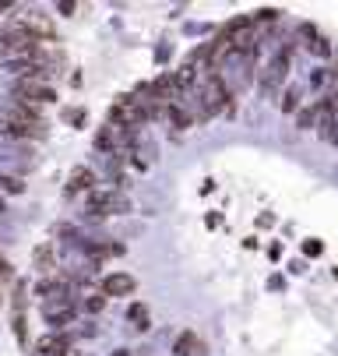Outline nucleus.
<instances>
[{
    "label": "nucleus",
    "instance_id": "1",
    "mask_svg": "<svg viewBox=\"0 0 338 356\" xmlns=\"http://www.w3.org/2000/svg\"><path fill=\"white\" fill-rule=\"evenodd\" d=\"M134 212V201L127 191L106 187V191H88L85 194V216L88 219H110V216H130Z\"/></svg>",
    "mask_w": 338,
    "mask_h": 356
},
{
    "label": "nucleus",
    "instance_id": "2",
    "mask_svg": "<svg viewBox=\"0 0 338 356\" xmlns=\"http://www.w3.org/2000/svg\"><path fill=\"white\" fill-rule=\"evenodd\" d=\"M293 54H296V39H293V42H285L278 54L264 64V71H261V92H264V95H275V92L285 85L289 67H293Z\"/></svg>",
    "mask_w": 338,
    "mask_h": 356
},
{
    "label": "nucleus",
    "instance_id": "3",
    "mask_svg": "<svg viewBox=\"0 0 338 356\" xmlns=\"http://www.w3.org/2000/svg\"><path fill=\"white\" fill-rule=\"evenodd\" d=\"M106 124H113L117 131H127V127L141 131L144 124H149V117H144V110L134 103V95H130V92H124V95H117V99H113V106H110V120H106Z\"/></svg>",
    "mask_w": 338,
    "mask_h": 356
},
{
    "label": "nucleus",
    "instance_id": "4",
    "mask_svg": "<svg viewBox=\"0 0 338 356\" xmlns=\"http://www.w3.org/2000/svg\"><path fill=\"white\" fill-rule=\"evenodd\" d=\"M11 95L15 99H25V103H35V106L57 103V88L50 81H15L11 85Z\"/></svg>",
    "mask_w": 338,
    "mask_h": 356
},
{
    "label": "nucleus",
    "instance_id": "5",
    "mask_svg": "<svg viewBox=\"0 0 338 356\" xmlns=\"http://www.w3.org/2000/svg\"><path fill=\"white\" fill-rule=\"evenodd\" d=\"M78 250H85L88 265H103L106 258H120V254H127V247L120 240H81Z\"/></svg>",
    "mask_w": 338,
    "mask_h": 356
},
{
    "label": "nucleus",
    "instance_id": "6",
    "mask_svg": "<svg viewBox=\"0 0 338 356\" xmlns=\"http://www.w3.org/2000/svg\"><path fill=\"white\" fill-rule=\"evenodd\" d=\"M0 138L39 141V138H46V124H28V120H8V117H0Z\"/></svg>",
    "mask_w": 338,
    "mask_h": 356
},
{
    "label": "nucleus",
    "instance_id": "7",
    "mask_svg": "<svg viewBox=\"0 0 338 356\" xmlns=\"http://www.w3.org/2000/svg\"><path fill=\"white\" fill-rule=\"evenodd\" d=\"M134 289H137V279H134L130 272H110V275H103V282H99V293H103L106 300H113V296H134Z\"/></svg>",
    "mask_w": 338,
    "mask_h": 356
},
{
    "label": "nucleus",
    "instance_id": "8",
    "mask_svg": "<svg viewBox=\"0 0 338 356\" xmlns=\"http://www.w3.org/2000/svg\"><path fill=\"white\" fill-rule=\"evenodd\" d=\"M4 117L8 120H28V124H46L42 120V106L35 103H25V99H4Z\"/></svg>",
    "mask_w": 338,
    "mask_h": 356
},
{
    "label": "nucleus",
    "instance_id": "9",
    "mask_svg": "<svg viewBox=\"0 0 338 356\" xmlns=\"http://www.w3.org/2000/svg\"><path fill=\"white\" fill-rule=\"evenodd\" d=\"M95 187H99V177H95V170H92V166H74L71 177H67L64 194L74 197V194H88V191H95Z\"/></svg>",
    "mask_w": 338,
    "mask_h": 356
},
{
    "label": "nucleus",
    "instance_id": "10",
    "mask_svg": "<svg viewBox=\"0 0 338 356\" xmlns=\"http://www.w3.org/2000/svg\"><path fill=\"white\" fill-rule=\"evenodd\" d=\"M173 356H208V342L194 328H183L173 342Z\"/></svg>",
    "mask_w": 338,
    "mask_h": 356
},
{
    "label": "nucleus",
    "instance_id": "11",
    "mask_svg": "<svg viewBox=\"0 0 338 356\" xmlns=\"http://www.w3.org/2000/svg\"><path fill=\"white\" fill-rule=\"evenodd\" d=\"M324 110H328V99H317V103H310V106H300V113H296V131H317Z\"/></svg>",
    "mask_w": 338,
    "mask_h": 356
},
{
    "label": "nucleus",
    "instance_id": "12",
    "mask_svg": "<svg viewBox=\"0 0 338 356\" xmlns=\"http://www.w3.org/2000/svg\"><path fill=\"white\" fill-rule=\"evenodd\" d=\"M32 268L39 275H53L57 272V254H53V243H39L32 250Z\"/></svg>",
    "mask_w": 338,
    "mask_h": 356
},
{
    "label": "nucleus",
    "instance_id": "13",
    "mask_svg": "<svg viewBox=\"0 0 338 356\" xmlns=\"http://www.w3.org/2000/svg\"><path fill=\"white\" fill-rule=\"evenodd\" d=\"M127 325H134V332H149L152 328V318H149V307H144V303H127Z\"/></svg>",
    "mask_w": 338,
    "mask_h": 356
},
{
    "label": "nucleus",
    "instance_id": "14",
    "mask_svg": "<svg viewBox=\"0 0 338 356\" xmlns=\"http://www.w3.org/2000/svg\"><path fill=\"white\" fill-rule=\"evenodd\" d=\"M300 106H303L300 88H296V85H289V88L282 92V103H278V110H282L285 117H296V113H300Z\"/></svg>",
    "mask_w": 338,
    "mask_h": 356
},
{
    "label": "nucleus",
    "instance_id": "15",
    "mask_svg": "<svg viewBox=\"0 0 338 356\" xmlns=\"http://www.w3.org/2000/svg\"><path fill=\"white\" fill-rule=\"evenodd\" d=\"M166 120H169L176 131H187L190 124H194V120H190V113H187V106H169V110H166Z\"/></svg>",
    "mask_w": 338,
    "mask_h": 356
},
{
    "label": "nucleus",
    "instance_id": "16",
    "mask_svg": "<svg viewBox=\"0 0 338 356\" xmlns=\"http://www.w3.org/2000/svg\"><path fill=\"white\" fill-rule=\"evenodd\" d=\"M11 328H15V339L22 349H28V328H25V311H15L11 314Z\"/></svg>",
    "mask_w": 338,
    "mask_h": 356
},
{
    "label": "nucleus",
    "instance_id": "17",
    "mask_svg": "<svg viewBox=\"0 0 338 356\" xmlns=\"http://www.w3.org/2000/svg\"><path fill=\"white\" fill-rule=\"evenodd\" d=\"M0 191H4V194H25V180L22 177H11V173H0Z\"/></svg>",
    "mask_w": 338,
    "mask_h": 356
},
{
    "label": "nucleus",
    "instance_id": "18",
    "mask_svg": "<svg viewBox=\"0 0 338 356\" xmlns=\"http://www.w3.org/2000/svg\"><path fill=\"white\" fill-rule=\"evenodd\" d=\"M106 303H110V300H106L103 293H92V296L81 300V307H85L88 314H103V311H106Z\"/></svg>",
    "mask_w": 338,
    "mask_h": 356
},
{
    "label": "nucleus",
    "instance_id": "19",
    "mask_svg": "<svg viewBox=\"0 0 338 356\" xmlns=\"http://www.w3.org/2000/svg\"><path fill=\"white\" fill-rule=\"evenodd\" d=\"M307 49H310L314 57H324V60L331 57V42H328L324 35H314V39H307Z\"/></svg>",
    "mask_w": 338,
    "mask_h": 356
},
{
    "label": "nucleus",
    "instance_id": "20",
    "mask_svg": "<svg viewBox=\"0 0 338 356\" xmlns=\"http://www.w3.org/2000/svg\"><path fill=\"white\" fill-rule=\"evenodd\" d=\"M282 18V8H257L254 15H251V22L254 25H264V22H278Z\"/></svg>",
    "mask_w": 338,
    "mask_h": 356
},
{
    "label": "nucleus",
    "instance_id": "21",
    "mask_svg": "<svg viewBox=\"0 0 338 356\" xmlns=\"http://www.w3.org/2000/svg\"><path fill=\"white\" fill-rule=\"evenodd\" d=\"M303 258H321L324 254V240H317V236H310V240H303Z\"/></svg>",
    "mask_w": 338,
    "mask_h": 356
},
{
    "label": "nucleus",
    "instance_id": "22",
    "mask_svg": "<svg viewBox=\"0 0 338 356\" xmlns=\"http://www.w3.org/2000/svg\"><path fill=\"white\" fill-rule=\"evenodd\" d=\"M64 120H67V124H74V127H85L88 113H85L81 106H74V110H64Z\"/></svg>",
    "mask_w": 338,
    "mask_h": 356
},
{
    "label": "nucleus",
    "instance_id": "23",
    "mask_svg": "<svg viewBox=\"0 0 338 356\" xmlns=\"http://www.w3.org/2000/svg\"><path fill=\"white\" fill-rule=\"evenodd\" d=\"M328 78H331V71H328V67H314V74H310V88H324V85H328Z\"/></svg>",
    "mask_w": 338,
    "mask_h": 356
},
{
    "label": "nucleus",
    "instance_id": "24",
    "mask_svg": "<svg viewBox=\"0 0 338 356\" xmlns=\"http://www.w3.org/2000/svg\"><path fill=\"white\" fill-rule=\"evenodd\" d=\"M57 11H60V15H67V18H71V15H74V11H78V4H74V0H60V4H57Z\"/></svg>",
    "mask_w": 338,
    "mask_h": 356
},
{
    "label": "nucleus",
    "instance_id": "25",
    "mask_svg": "<svg viewBox=\"0 0 338 356\" xmlns=\"http://www.w3.org/2000/svg\"><path fill=\"white\" fill-rule=\"evenodd\" d=\"M268 289L282 293V289H285V279H282V275H268Z\"/></svg>",
    "mask_w": 338,
    "mask_h": 356
},
{
    "label": "nucleus",
    "instance_id": "26",
    "mask_svg": "<svg viewBox=\"0 0 338 356\" xmlns=\"http://www.w3.org/2000/svg\"><path fill=\"white\" fill-rule=\"evenodd\" d=\"M205 226H208V229L222 226V216H219V212H208V216H205Z\"/></svg>",
    "mask_w": 338,
    "mask_h": 356
},
{
    "label": "nucleus",
    "instance_id": "27",
    "mask_svg": "<svg viewBox=\"0 0 338 356\" xmlns=\"http://www.w3.org/2000/svg\"><path fill=\"white\" fill-rule=\"evenodd\" d=\"M268 258H271V261L282 258V243H268Z\"/></svg>",
    "mask_w": 338,
    "mask_h": 356
},
{
    "label": "nucleus",
    "instance_id": "28",
    "mask_svg": "<svg viewBox=\"0 0 338 356\" xmlns=\"http://www.w3.org/2000/svg\"><path fill=\"white\" fill-rule=\"evenodd\" d=\"M155 60H159V64L169 60V46H159V49H155Z\"/></svg>",
    "mask_w": 338,
    "mask_h": 356
},
{
    "label": "nucleus",
    "instance_id": "29",
    "mask_svg": "<svg viewBox=\"0 0 338 356\" xmlns=\"http://www.w3.org/2000/svg\"><path fill=\"white\" fill-rule=\"evenodd\" d=\"M271 222H275L271 212H261V216H257V226H271Z\"/></svg>",
    "mask_w": 338,
    "mask_h": 356
},
{
    "label": "nucleus",
    "instance_id": "30",
    "mask_svg": "<svg viewBox=\"0 0 338 356\" xmlns=\"http://www.w3.org/2000/svg\"><path fill=\"white\" fill-rule=\"evenodd\" d=\"M110 356H130V349H113Z\"/></svg>",
    "mask_w": 338,
    "mask_h": 356
},
{
    "label": "nucleus",
    "instance_id": "31",
    "mask_svg": "<svg viewBox=\"0 0 338 356\" xmlns=\"http://www.w3.org/2000/svg\"><path fill=\"white\" fill-rule=\"evenodd\" d=\"M71 356H85V353H71Z\"/></svg>",
    "mask_w": 338,
    "mask_h": 356
}]
</instances>
